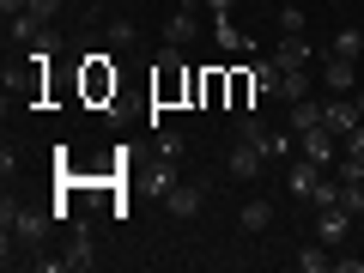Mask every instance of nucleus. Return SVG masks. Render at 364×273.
<instances>
[{"instance_id": "39448f33", "label": "nucleus", "mask_w": 364, "mask_h": 273, "mask_svg": "<svg viewBox=\"0 0 364 273\" xmlns=\"http://www.w3.org/2000/svg\"><path fill=\"white\" fill-rule=\"evenodd\" d=\"M352 219H358V213H346L340 200H334V207H316V237H322L328 249H340L352 237Z\"/></svg>"}, {"instance_id": "aec40b11", "label": "nucleus", "mask_w": 364, "mask_h": 273, "mask_svg": "<svg viewBox=\"0 0 364 273\" xmlns=\"http://www.w3.org/2000/svg\"><path fill=\"white\" fill-rule=\"evenodd\" d=\"M340 188H346V182H340V170H322V182H316V195L310 200H304V207H334V200H340Z\"/></svg>"}, {"instance_id": "6e6552de", "label": "nucleus", "mask_w": 364, "mask_h": 273, "mask_svg": "<svg viewBox=\"0 0 364 273\" xmlns=\"http://www.w3.org/2000/svg\"><path fill=\"white\" fill-rule=\"evenodd\" d=\"M61 267H67V273H85V267H97V243H91V231H85V225H73V237H67V255H61Z\"/></svg>"}, {"instance_id": "a878e982", "label": "nucleus", "mask_w": 364, "mask_h": 273, "mask_svg": "<svg viewBox=\"0 0 364 273\" xmlns=\"http://www.w3.org/2000/svg\"><path fill=\"white\" fill-rule=\"evenodd\" d=\"M25 13H37V18H49V25H55V13H61V0H31Z\"/></svg>"}, {"instance_id": "9d476101", "label": "nucleus", "mask_w": 364, "mask_h": 273, "mask_svg": "<svg viewBox=\"0 0 364 273\" xmlns=\"http://www.w3.org/2000/svg\"><path fill=\"white\" fill-rule=\"evenodd\" d=\"M200 104L207 109L231 104V67H207V73H200Z\"/></svg>"}, {"instance_id": "6ab92c4d", "label": "nucleus", "mask_w": 364, "mask_h": 273, "mask_svg": "<svg viewBox=\"0 0 364 273\" xmlns=\"http://www.w3.org/2000/svg\"><path fill=\"white\" fill-rule=\"evenodd\" d=\"M176 182H182V158H158V170H152V182H146V188H152V195L164 200L170 188H176Z\"/></svg>"}, {"instance_id": "cd10ccee", "label": "nucleus", "mask_w": 364, "mask_h": 273, "mask_svg": "<svg viewBox=\"0 0 364 273\" xmlns=\"http://www.w3.org/2000/svg\"><path fill=\"white\" fill-rule=\"evenodd\" d=\"M231 6H237V0H207V13H213V18H225Z\"/></svg>"}, {"instance_id": "393cba45", "label": "nucleus", "mask_w": 364, "mask_h": 273, "mask_svg": "<svg viewBox=\"0 0 364 273\" xmlns=\"http://www.w3.org/2000/svg\"><path fill=\"white\" fill-rule=\"evenodd\" d=\"M182 146H188L182 134H158V158H182Z\"/></svg>"}, {"instance_id": "9b49d317", "label": "nucleus", "mask_w": 364, "mask_h": 273, "mask_svg": "<svg viewBox=\"0 0 364 273\" xmlns=\"http://www.w3.org/2000/svg\"><path fill=\"white\" fill-rule=\"evenodd\" d=\"M316 182H322V164H316V158H291V170H286V188H291V195L310 200Z\"/></svg>"}, {"instance_id": "412c9836", "label": "nucleus", "mask_w": 364, "mask_h": 273, "mask_svg": "<svg viewBox=\"0 0 364 273\" xmlns=\"http://www.w3.org/2000/svg\"><path fill=\"white\" fill-rule=\"evenodd\" d=\"M322 116H328V109L316 104V97H298V104H291V134H304V128H322Z\"/></svg>"}, {"instance_id": "f3484780", "label": "nucleus", "mask_w": 364, "mask_h": 273, "mask_svg": "<svg viewBox=\"0 0 364 273\" xmlns=\"http://www.w3.org/2000/svg\"><path fill=\"white\" fill-rule=\"evenodd\" d=\"M328 55H346V61H364V25H346V31H334Z\"/></svg>"}, {"instance_id": "4468645a", "label": "nucleus", "mask_w": 364, "mask_h": 273, "mask_svg": "<svg viewBox=\"0 0 364 273\" xmlns=\"http://www.w3.org/2000/svg\"><path fill=\"white\" fill-rule=\"evenodd\" d=\"M267 61H273V67H310V61H316V49H310V37H279Z\"/></svg>"}, {"instance_id": "f03ea898", "label": "nucleus", "mask_w": 364, "mask_h": 273, "mask_svg": "<svg viewBox=\"0 0 364 273\" xmlns=\"http://www.w3.org/2000/svg\"><path fill=\"white\" fill-rule=\"evenodd\" d=\"M261 170H267V146L231 140V152H225V176H231V182H261Z\"/></svg>"}, {"instance_id": "7ed1b4c3", "label": "nucleus", "mask_w": 364, "mask_h": 273, "mask_svg": "<svg viewBox=\"0 0 364 273\" xmlns=\"http://www.w3.org/2000/svg\"><path fill=\"white\" fill-rule=\"evenodd\" d=\"M298 152L316 158L322 170H334V164H340V134H334V128H304V134H298Z\"/></svg>"}, {"instance_id": "f257e3e1", "label": "nucleus", "mask_w": 364, "mask_h": 273, "mask_svg": "<svg viewBox=\"0 0 364 273\" xmlns=\"http://www.w3.org/2000/svg\"><path fill=\"white\" fill-rule=\"evenodd\" d=\"M152 97H158V109H170V104H200V73L182 67V49H164V55H158Z\"/></svg>"}, {"instance_id": "f8f14e48", "label": "nucleus", "mask_w": 364, "mask_h": 273, "mask_svg": "<svg viewBox=\"0 0 364 273\" xmlns=\"http://www.w3.org/2000/svg\"><path fill=\"white\" fill-rule=\"evenodd\" d=\"M43 37H49V18H37V13L6 18V43H18V49H31V43H43Z\"/></svg>"}, {"instance_id": "5701e85b", "label": "nucleus", "mask_w": 364, "mask_h": 273, "mask_svg": "<svg viewBox=\"0 0 364 273\" xmlns=\"http://www.w3.org/2000/svg\"><path fill=\"white\" fill-rule=\"evenodd\" d=\"M279 37H304V6H279Z\"/></svg>"}, {"instance_id": "2eb2a0df", "label": "nucleus", "mask_w": 364, "mask_h": 273, "mask_svg": "<svg viewBox=\"0 0 364 273\" xmlns=\"http://www.w3.org/2000/svg\"><path fill=\"white\" fill-rule=\"evenodd\" d=\"M237 225H243V231L249 237H261V231H267V225H273V207H267V200H243V207H237Z\"/></svg>"}, {"instance_id": "a211bd4d", "label": "nucleus", "mask_w": 364, "mask_h": 273, "mask_svg": "<svg viewBox=\"0 0 364 273\" xmlns=\"http://www.w3.org/2000/svg\"><path fill=\"white\" fill-rule=\"evenodd\" d=\"M213 37H219V49H255V37H249V31H237V18H231V13L213 18Z\"/></svg>"}, {"instance_id": "b1692460", "label": "nucleus", "mask_w": 364, "mask_h": 273, "mask_svg": "<svg viewBox=\"0 0 364 273\" xmlns=\"http://www.w3.org/2000/svg\"><path fill=\"white\" fill-rule=\"evenodd\" d=\"M340 207H346V213H364V182H346V188H340Z\"/></svg>"}, {"instance_id": "0eeeda50", "label": "nucleus", "mask_w": 364, "mask_h": 273, "mask_svg": "<svg viewBox=\"0 0 364 273\" xmlns=\"http://www.w3.org/2000/svg\"><path fill=\"white\" fill-rule=\"evenodd\" d=\"M200 207H207V188H200V182H176V188L164 195V213H170V219H195Z\"/></svg>"}, {"instance_id": "bb28decb", "label": "nucleus", "mask_w": 364, "mask_h": 273, "mask_svg": "<svg viewBox=\"0 0 364 273\" xmlns=\"http://www.w3.org/2000/svg\"><path fill=\"white\" fill-rule=\"evenodd\" d=\"M25 6H31V0H0V13H6V18H18Z\"/></svg>"}, {"instance_id": "4be33fe9", "label": "nucleus", "mask_w": 364, "mask_h": 273, "mask_svg": "<svg viewBox=\"0 0 364 273\" xmlns=\"http://www.w3.org/2000/svg\"><path fill=\"white\" fill-rule=\"evenodd\" d=\"M109 43H116V49H134V43H140L134 18H109Z\"/></svg>"}, {"instance_id": "c85d7f7f", "label": "nucleus", "mask_w": 364, "mask_h": 273, "mask_svg": "<svg viewBox=\"0 0 364 273\" xmlns=\"http://www.w3.org/2000/svg\"><path fill=\"white\" fill-rule=\"evenodd\" d=\"M334 6H340V0H334Z\"/></svg>"}, {"instance_id": "423d86ee", "label": "nucleus", "mask_w": 364, "mask_h": 273, "mask_svg": "<svg viewBox=\"0 0 364 273\" xmlns=\"http://www.w3.org/2000/svg\"><path fill=\"white\" fill-rule=\"evenodd\" d=\"M79 91H85V104H109V97H116V67L109 61H85Z\"/></svg>"}, {"instance_id": "dca6fc26", "label": "nucleus", "mask_w": 364, "mask_h": 273, "mask_svg": "<svg viewBox=\"0 0 364 273\" xmlns=\"http://www.w3.org/2000/svg\"><path fill=\"white\" fill-rule=\"evenodd\" d=\"M328 267H334V249H328L322 237H316V243H304V249H298V273H328Z\"/></svg>"}, {"instance_id": "ddd939ff", "label": "nucleus", "mask_w": 364, "mask_h": 273, "mask_svg": "<svg viewBox=\"0 0 364 273\" xmlns=\"http://www.w3.org/2000/svg\"><path fill=\"white\" fill-rule=\"evenodd\" d=\"M255 67H231V104H225V109H231V116H243V109H255Z\"/></svg>"}, {"instance_id": "20e7f679", "label": "nucleus", "mask_w": 364, "mask_h": 273, "mask_svg": "<svg viewBox=\"0 0 364 273\" xmlns=\"http://www.w3.org/2000/svg\"><path fill=\"white\" fill-rule=\"evenodd\" d=\"M200 37V0H182V13H170L164 25V49H188Z\"/></svg>"}, {"instance_id": "1a4fd4ad", "label": "nucleus", "mask_w": 364, "mask_h": 273, "mask_svg": "<svg viewBox=\"0 0 364 273\" xmlns=\"http://www.w3.org/2000/svg\"><path fill=\"white\" fill-rule=\"evenodd\" d=\"M322 85L334 91V97H352V91H358V73H352L346 55H322Z\"/></svg>"}]
</instances>
